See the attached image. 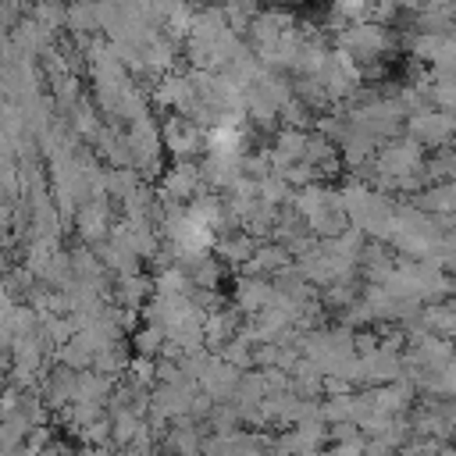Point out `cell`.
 Returning a JSON list of instances; mask_svg holds the SVG:
<instances>
[{
    "label": "cell",
    "mask_w": 456,
    "mask_h": 456,
    "mask_svg": "<svg viewBox=\"0 0 456 456\" xmlns=\"http://www.w3.org/2000/svg\"><path fill=\"white\" fill-rule=\"evenodd\" d=\"M68 395H71V378H68L64 370L50 374V378H46V403H50V406H61Z\"/></svg>",
    "instance_id": "cell-2"
},
{
    "label": "cell",
    "mask_w": 456,
    "mask_h": 456,
    "mask_svg": "<svg viewBox=\"0 0 456 456\" xmlns=\"http://www.w3.org/2000/svg\"><path fill=\"white\" fill-rule=\"evenodd\" d=\"M153 346H157V331H146V335H139V349H146V353H150Z\"/></svg>",
    "instance_id": "cell-3"
},
{
    "label": "cell",
    "mask_w": 456,
    "mask_h": 456,
    "mask_svg": "<svg viewBox=\"0 0 456 456\" xmlns=\"http://www.w3.org/2000/svg\"><path fill=\"white\" fill-rule=\"evenodd\" d=\"M0 200L18 203L21 200V171L14 164H0Z\"/></svg>",
    "instance_id": "cell-1"
}]
</instances>
